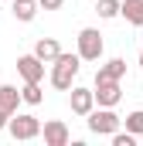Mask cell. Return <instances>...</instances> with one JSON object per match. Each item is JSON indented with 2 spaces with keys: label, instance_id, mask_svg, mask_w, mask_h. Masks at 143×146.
Masks as SVG:
<instances>
[{
  "label": "cell",
  "instance_id": "cell-1",
  "mask_svg": "<svg viewBox=\"0 0 143 146\" xmlns=\"http://www.w3.org/2000/svg\"><path fill=\"white\" fill-rule=\"evenodd\" d=\"M78 68H82V58H78V51L75 54H58L55 61H51V85L58 88V92H72V85H75V78H78Z\"/></svg>",
  "mask_w": 143,
  "mask_h": 146
},
{
  "label": "cell",
  "instance_id": "cell-2",
  "mask_svg": "<svg viewBox=\"0 0 143 146\" xmlns=\"http://www.w3.org/2000/svg\"><path fill=\"white\" fill-rule=\"evenodd\" d=\"M119 126H123V119L109 109V106H99V109L89 112V129L96 136H112V133H119Z\"/></svg>",
  "mask_w": 143,
  "mask_h": 146
},
{
  "label": "cell",
  "instance_id": "cell-3",
  "mask_svg": "<svg viewBox=\"0 0 143 146\" xmlns=\"http://www.w3.org/2000/svg\"><path fill=\"white\" fill-rule=\"evenodd\" d=\"M75 41H78V58H82V61H99V58H102V48H106V44H102V34H99L96 27H82Z\"/></svg>",
  "mask_w": 143,
  "mask_h": 146
},
{
  "label": "cell",
  "instance_id": "cell-4",
  "mask_svg": "<svg viewBox=\"0 0 143 146\" xmlns=\"http://www.w3.org/2000/svg\"><path fill=\"white\" fill-rule=\"evenodd\" d=\"M7 129H10L14 139H37L41 136V119L27 115V112H14L10 122H7Z\"/></svg>",
  "mask_w": 143,
  "mask_h": 146
},
{
  "label": "cell",
  "instance_id": "cell-5",
  "mask_svg": "<svg viewBox=\"0 0 143 146\" xmlns=\"http://www.w3.org/2000/svg\"><path fill=\"white\" fill-rule=\"evenodd\" d=\"M68 106L75 115H89V112L96 109V88H85V85H72V99Z\"/></svg>",
  "mask_w": 143,
  "mask_h": 146
},
{
  "label": "cell",
  "instance_id": "cell-6",
  "mask_svg": "<svg viewBox=\"0 0 143 146\" xmlns=\"http://www.w3.org/2000/svg\"><path fill=\"white\" fill-rule=\"evenodd\" d=\"M44 65H48V61H41L34 51L17 58V72H21V78H24V82H41V78H44Z\"/></svg>",
  "mask_w": 143,
  "mask_h": 146
},
{
  "label": "cell",
  "instance_id": "cell-7",
  "mask_svg": "<svg viewBox=\"0 0 143 146\" xmlns=\"http://www.w3.org/2000/svg\"><path fill=\"white\" fill-rule=\"evenodd\" d=\"M41 136H44L48 146H68V139H72L68 126H65L61 119H48V122L41 126Z\"/></svg>",
  "mask_w": 143,
  "mask_h": 146
},
{
  "label": "cell",
  "instance_id": "cell-8",
  "mask_svg": "<svg viewBox=\"0 0 143 146\" xmlns=\"http://www.w3.org/2000/svg\"><path fill=\"white\" fill-rule=\"evenodd\" d=\"M119 99H123V88H119L116 78H102V82H96V102H99V106H109V109H112Z\"/></svg>",
  "mask_w": 143,
  "mask_h": 146
},
{
  "label": "cell",
  "instance_id": "cell-9",
  "mask_svg": "<svg viewBox=\"0 0 143 146\" xmlns=\"http://www.w3.org/2000/svg\"><path fill=\"white\" fill-rule=\"evenodd\" d=\"M21 102H24V95H21L14 85H0V112H3V115H14Z\"/></svg>",
  "mask_w": 143,
  "mask_h": 146
},
{
  "label": "cell",
  "instance_id": "cell-10",
  "mask_svg": "<svg viewBox=\"0 0 143 146\" xmlns=\"http://www.w3.org/2000/svg\"><path fill=\"white\" fill-rule=\"evenodd\" d=\"M34 54L41 58V61H48V65H51V61H55V58L61 54V44H58L55 37H37V44H34Z\"/></svg>",
  "mask_w": 143,
  "mask_h": 146
},
{
  "label": "cell",
  "instance_id": "cell-11",
  "mask_svg": "<svg viewBox=\"0 0 143 146\" xmlns=\"http://www.w3.org/2000/svg\"><path fill=\"white\" fill-rule=\"evenodd\" d=\"M123 75H126V61H123V58H109L106 65L96 72V82H102V78H116V82H119Z\"/></svg>",
  "mask_w": 143,
  "mask_h": 146
},
{
  "label": "cell",
  "instance_id": "cell-12",
  "mask_svg": "<svg viewBox=\"0 0 143 146\" xmlns=\"http://www.w3.org/2000/svg\"><path fill=\"white\" fill-rule=\"evenodd\" d=\"M119 17H126L133 27H143V0H123Z\"/></svg>",
  "mask_w": 143,
  "mask_h": 146
},
{
  "label": "cell",
  "instance_id": "cell-13",
  "mask_svg": "<svg viewBox=\"0 0 143 146\" xmlns=\"http://www.w3.org/2000/svg\"><path fill=\"white\" fill-rule=\"evenodd\" d=\"M37 10H41V3H37V0H14V17H17V21H24V24H27V21H34Z\"/></svg>",
  "mask_w": 143,
  "mask_h": 146
},
{
  "label": "cell",
  "instance_id": "cell-14",
  "mask_svg": "<svg viewBox=\"0 0 143 146\" xmlns=\"http://www.w3.org/2000/svg\"><path fill=\"white\" fill-rule=\"evenodd\" d=\"M21 95H24V102H27V106H41V102H44V92H41V82H24Z\"/></svg>",
  "mask_w": 143,
  "mask_h": 146
},
{
  "label": "cell",
  "instance_id": "cell-15",
  "mask_svg": "<svg viewBox=\"0 0 143 146\" xmlns=\"http://www.w3.org/2000/svg\"><path fill=\"white\" fill-rule=\"evenodd\" d=\"M96 10H99V17H102V21H112V17H119L123 0H99V3H96Z\"/></svg>",
  "mask_w": 143,
  "mask_h": 146
},
{
  "label": "cell",
  "instance_id": "cell-16",
  "mask_svg": "<svg viewBox=\"0 0 143 146\" xmlns=\"http://www.w3.org/2000/svg\"><path fill=\"white\" fill-rule=\"evenodd\" d=\"M126 129H130L133 136H143V109H136V112L126 115Z\"/></svg>",
  "mask_w": 143,
  "mask_h": 146
},
{
  "label": "cell",
  "instance_id": "cell-17",
  "mask_svg": "<svg viewBox=\"0 0 143 146\" xmlns=\"http://www.w3.org/2000/svg\"><path fill=\"white\" fill-rule=\"evenodd\" d=\"M112 146H136V136L126 129V133H112Z\"/></svg>",
  "mask_w": 143,
  "mask_h": 146
},
{
  "label": "cell",
  "instance_id": "cell-18",
  "mask_svg": "<svg viewBox=\"0 0 143 146\" xmlns=\"http://www.w3.org/2000/svg\"><path fill=\"white\" fill-rule=\"evenodd\" d=\"M37 3H41V10H61L65 0H37Z\"/></svg>",
  "mask_w": 143,
  "mask_h": 146
},
{
  "label": "cell",
  "instance_id": "cell-19",
  "mask_svg": "<svg viewBox=\"0 0 143 146\" xmlns=\"http://www.w3.org/2000/svg\"><path fill=\"white\" fill-rule=\"evenodd\" d=\"M140 68H143V48H140Z\"/></svg>",
  "mask_w": 143,
  "mask_h": 146
}]
</instances>
